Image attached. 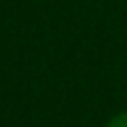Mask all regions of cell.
Segmentation results:
<instances>
[{
    "label": "cell",
    "instance_id": "1",
    "mask_svg": "<svg viewBox=\"0 0 127 127\" xmlns=\"http://www.w3.org/2000/svg\"><path fill=\"white\" fill-rule=\"evenodd\" d=\"M106 127H127V110L114 114V117L108 121V125H106Z\"/></svg>",
    "mask_w": 127,
    "mask_h": 127
}]
</instances>
